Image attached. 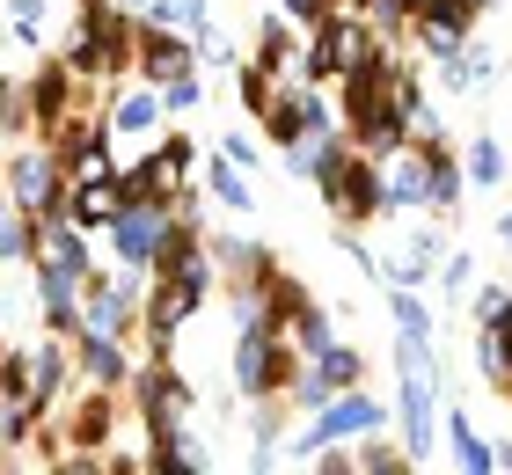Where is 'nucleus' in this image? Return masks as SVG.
Segmentation results:
<instances>
[{"instance_id":"1","label":"nucleus","mask_w":512,"mask_h":475,"mask_svg":"<svg viewBox=\"0 0 512 475\" xmlns=\"http://www.w3.org/2000/svg\"><path fill=\"white\" fill-rule=\"evenodd\" d=\"M0 198H8L30 227H52L66 212V169H59V154L44 147V139L15 147L8 161H0Z\"/></svg>"},{"instance_id":"2","label":"nucleus","mask_w":512,"mask_h":475,"mask_svg":"<svg viewBox=\"0 0 512 475\" xmlns=\"http://www.w3.org/2000/svg\"><path fill=\"white\" fill-rule=\"evenodd\" d=\"M308 183L322 190V205H330V220H337L344 234H359L366 220H381V161L352 154V139H344V147L322 161Z\"/></svg>"},{"instance_id":"3","label":"nucleus","mask_w":512,"mask_h":475,"mask_svg":"<svg viewBox=\"0 0 512 475\" xmlns=\"http://www.w3.org/2000/svg\"><path fill=\"white\" fill-rule=\"evenodd\" d=\"M381 59H388V44L366 30L352 8H337L322 30H308V88L352 81V74H366V66H381Z\"/></svg>"},{"instance_id":"4","label":"nucleus","mask_w":512,"mask_h":475,"mask_svg":"<svg viewBox=\"0 0 512 475\" xmlns=\"http://www.w3.org/2000/svg\"><path fill=\"white\" fill-rule=\"evenodd\" d=\"M388 410H381V402L374 395H330V402H322V410L308 417V424H300V432H286V446H293V454H330V446H359V439H374V432H388Z\"/></svg>"},{"instance_id":"5","label":"nucleus","mask_w":512,"mask_h":475,"mask_svg":"<svg viewBox=\"0 0 512 475\" xmlns=\"http://www.w3.org/2000/svg\"><path fill=\"white\" fill-rule=\"evenodd\" d=\"M132 402H139V439H161V432H191L198 417V395L176 366H139L132 373Z\"/></svg>"},{"instance_id":"6","label":"nucleus","mask_w":512,"mask_h":475,"mask_svg":"<svg viewBox=\"0 0 512 475\" xmlns=\"http://www.w3.org/2000/svg\"><path fill=\"white\" fill-rule=\"evenodd\" d=\"M286 380H293V366L271 351V329L264 322H242L235 329V395L242 402H278V395H286Z\"/></svg>"},{"instance_id":"7","label":"nucleus","mask_w":512,"mask_h":475,"mask_svg":"<svg viewBox=\"0 0 512 475\" xmlns=\"http://www.w3.org/2000/svg\"><path fill=\"white\" fill-rule=\"evenodd\" d=\"M66 432L52 439L59 454H110V439H118V395L103 388H74V402H66Z\"/></svg>"},{"instance_id":"8","label":"nucleus","mask_w":512,"mask_h":475,"mask_svg":"<svg viewBox=\"0 0 512 475\" xmlns=\"http://www.w3.org/2000/svg\"><path fill=\"white\" fill-rule=\"evenodd\" d=\"M256 125L271 132V147H293L300 132L337 125V117H330V95H322V88H308V81H286V88H271V103H264V117H256Z\"/></svg>"},{"instance_id":"9","label":"nucleus","mask_w":512,"mask_h":475,"mask_svg":"<svg viewBox=\"0 0 512 475\" xmlns=\"http://www.w3.org/2000/svg\"><path fill=\"white\" fill-rule=\"evenodd\" d=\"M169 227H176L169 205H125L118 227H110V256H118V271H147L154 278V249H161V234H169Z\"/></svg>"},{"instance_id":"10","label":"nucleus","mask_w":512,"mask_h":475,"mask_svg":"<svg viewBox=\"0 0 512 475\" xmlns=\"http://www.w3.org/2000/svg\"><path fill=\"white\" fill-rule=\"evenodd\" d=\"M132 74H139V88H169L183 74H198V52L176 30H147V22H132Z\"/></svg>"},{"instance_id":"11","label":"nucleus","mask_w":512,"mask_h":475,"mask_svg":"<svg viewBox=\"0 0 512 475\" xmlns=\"http://www.w3.org/2000/svg\"><path fill=\"white\" fill-rule=\"evenodd\" d=\"M432 154L439 147H395L381 161V212H432Z\"/></svg>"},{"instance_id":"12","label":"nucleus","mask_w":512,"mask_h":475,"mask_svg":"<svg viewBox=\"0 0 512 475\" xmlns=\"http://www.w3.org/2000/svg\"><path fill=\"white\" fill-rule=\"evenodd\" d=\"M139 329V300L132 293H118V278L110 271H96L81 285V337H110V344H125Z\"/></svg>"},{"instance_id":"13","label":"nucleus","mask_w":512,"mask_h":475,"mask_svg":"<svg viewBox=\"0 0 512 475\" xmlns=\"http://www.w3.org/2000/svg\"><path fill=\"white\" fill-rule=\"evenodd\" d=\"M410 37H417V52L439 66V59H454V52H469L476 8H461V0H425V15L410 22Z\"/></svg>"},{"instance_id":"14","label":"nucleus","mask_w":512,"mask_h":475,"mask_svg":"<svg viewBox=\"0 0 512 475\" xmlns=\"http://www.w3.org/2000/svg\"><path fill=\"white\" fill-rule=\"evenodd\" d=\"M66 388H74V351H66L59 337H44V344L22 351V395H30L44 417L66 402Z\"/></svg>"},{"instance_id":"15","label":"nucleus","mask_w":512,"mask_h":475,"mask_svg":"<svg viewBox=\"0 0 512 475\" xmlns=\"http://www.w3.org/2000/svg\"><path fill=\"white\" fill-rule=\"evenodd\" d=\"M66 351H74V388L125 395V388H132V373H139V359H132L125 344H110V337H74Z\"/></svg>"},{"instance_id":"16","label":"nucleus","mask_w":512,"mask_h":475,"mask_svg":"<svg viewBox=\"0 0 512 475\" xmlns=\"http://www.w3.org/2000/svg\"><path fill=\"white\" fill-rule=\"evenodd\" d=\"M37 271H52V278H66V285H88V278H96V242L74 234L66 220L37 227Z\"/></svg>"},{"instance_id":"17","label":"nucleus","mask_w":512,"mask_h":475,"mask_svg":"<svg viewBox=\"0 0 512 475\" xmlns=\"http://www.w3.org/2000/svg\"><path fill=\"white\" fill-rule=\"evenodd\" d=\"M439 256H447V249H439L432 234H417V242H403L381 264V285H388V293H425V278H439Z\"/></svg>"},{"instance_id":"18","label":"nucleus","mask_w":512,"mask_h":475,"mask_svg":"<svg viewBox=\"0 0 512 475\" xmlns=\"http://www.w3.org/2000/svg\"><path fill=\"white\" fill-rule=\"evenodd\" d=\"M118 190H88V183H66V212H59V220L66 227H74V234H88V242H96V234H110V227H118Z\"/></svg>"},{"instance_id":"19","label":"nucleus","mask_w":512,"mask_h":475,"mask_svg":"<svg viewBox=\"0 0 512 475\" xmlns=\"http://www.w3.org/2000/svg\"><path fill=\"white\" fill-rule=\"evenodd\" d=\"M161 117H169V110H161V88H125L103 125H110V139H154Z\"/></svg>"},{"instance_id":"20","label":"nucleus","mask_w":512,"mask_h":475,"mask_svg":"<svg viewBox=\"0 0 512 475\" xmlns=\"http://www.w3.org/2000/svg\"><path fill=\"white\" fill-rule=\"evenodd\" d=\"M447 454H454V475H498L491 439L469 424V410H461V402H447Z\"/></svg>"},{"instance_id":"21","label":"nucleus","mask_w":512,"mask_h":475,"mask_svg":"<svg viewBox=\"0 0 512 475\" xmlns=\"http://www.w3.org/2000/svg\"><path fill=\"white\" fill-rule=\"evenodd\" d=\"M198 190H213V198H220L227 212H256V190H249V176L235 169V161H220V154H213V161L198 154Z\"/></svg>"},{"instance_id":"22","label":"nucleus","mask_w":512,"mask_h":475,"mask_svg":"<svg viewBox=\"0 0 512 475\" xmlns=\"http://www.w3.org/2000/svg\"><path fill=\"white\" fill-rule=\"evenodd\" d=\"M491 74H498V59L491 52H454V59H439V81H447V95H483L491 88Z\"/></svg>"},{"instance_id":"23","label":"nucleus","mask_w":512,"mask_h":475,"mask_svg":"<svg viewBox=\"0 0 512 475\" xmlns=\"http://www.w3.org/2000/svg\"><path fill=\"white\" fill-rule=\"evenodd\" d=\"M8 37L22 44V52H44V37H52V0H8Z\"/></svg>"},{"instance_id":"24","label":"nucleus","mask_w":512,"mask_h":475,"mask_svg":"<svg viewBox=\"0 0 512 475\" xmlns=\"http://www.w3.org/2000/svg\"><path fill=\"white\" fill-rule=\"evenodd\" d=\"M461 183H476V190H498L505 183V147H498L491 132L469 139V154H461Z\"/></svg>"},{"instance_id":"25","label":"nucleus","mask_w":512,"mask_h":475,"mask_svg":"<svg viewBox=\"0 0 512 475\" xmlns=\"http://www.w3.org/2000/svg\"><path fill=\"white\" fill-rule=\"evenodd\" d=\"M352 461H359V475H417V461L395 446L388 432H374V439H359L352 446Z\"/></svg>"},{"instance_id":"26","label":"nucleus","mask_w":512,"mask_h":475,"mask_svg":"<svg viewBox=\"0 0 512 475\" xmlns=\"http://www.w3.org/2000/svg\"><path fill=\"white\" fill-rule=\"evenodd\" d=\"M0 264H37V227L0 198Z\"/></svg>"},{"instance_id":"27","label":"nucleus","mask_w":512,"mask_h":475,"mask_svg":"<svg viewBox=\"0 0 512 475\" xmlns=\"http://www.w3.org/2000/svg\"><path fill=\"white\" fill-rule=\"evenodd\" d=\"M315 366H322V380H330V395H359L366 388V359H359L352 344H330Z\"/></svg>"},{"instance_id":"28","label":"nucleus","mask_w":512,"mask_h":475,"mask_svg":"<svg viewBox=\"0 0 512 475\" xmlns=\"http://www.w3.org/2000/svg\"><path fill=\"white\" fill-rule=\"evenodd\" d=\"M461 190H469V183H461V161H454V147H439V154H432V212H447V220H454Z\"/></svg>"},{"instance_id":"29","label":"nucleus","mask_w":512,"mask_h":475,"mask_svg":"<svg viewBox=\"0 0 512 475\" xmlns=\"http://www.w3.org/2000/svg\"><path fill=\"white\" fill-rule=\"evenodd\" d=\"M476 329H498V337H505V329H512V285H476Z\"/></svg>"},{"instance_id":"30","label":"nucleus","mask_w":512,"mask_h":475,"mask_svg":"<svg viewBox=\"0 0 512 475\" xmlns=\"http://www.w3.org/2000/svg\"><path fill=\"white\" fill-rule=\"evenodd\" d=\"M388 315H395V337H432V307H425V293H388Z\"/></svg>"},{"instance_id":"31","label":"nucleus","mask_w":512,"mask_h":475,"mask_svg":"<svg viewBox=\"0 0 512 475\" xmlns=\"http://www.w3.org/2000/svg\"><path fill=\"white\" fill-rule=\"evenodd\" d=\"M330 15H337V0H278V22H293V30H322Z\"/></svg>"},{"instance_id":"32","label":"nucleus","mask_w":512,"mask_h":475,"mask_svg":"<svg viewBox=\"0 0 512 475\" xmlns=\"http://www.w3.org/2000/svg\"><path fill=\"white\" fill-rule=\"evenodd\" d=\"M439 285H447V300L476 285V264H469V249H447V256H439Z\"/></svg>"},{"instance_id":"33","label":"nucleus","mask_w":512,"mask_h":475,"mask_svg":"<svg viewBox=\"0 0 512 475\" xmlns=\"http://www.w3.org/2000/svg\"><path fill=\"white\" fill-rule=\"evenodd\" d=\"M198 103H205V81H198V74H183V81L161 88V110H169V117H176V110H198Z\"/></svg>"},{"instance_id":"34","label":"nucleus","mask_w":512,"mask_h":475,"mask_svg":"<svg viewBox=\"0 0 512 475\" xmlns=\"http://www.w3.org/2000/svg\"><path fill=\"white\" fill-rule=\"evenodd\" d=\"M242 74V103H249V117H264V103H271V81L256 74V66H235Z\"/></svg>"},{"instance_id":"35","label":"nucleus","mask_w":512,"mask_h":475,"mask_svg":"<svg viewBox=\"0 0 512 475\" xmlns=\"http://www.w3.org/2000/svg\"><path fill=\"white\" fill-rule=\"evenodd\" d=\"M315 475H359L352 446H330V454H315Z\"/></svg>"},{"instance_id":"36","label":"nucleus","mask_w":512,"mask_h":475,"mask_svg":"<svg viewBox=\"0 0 512 475\" xmlns=\"http://www.w3.org/2000/svg\"><path fill=\"white\" fill-rule=\"evenodd\" d=\"M15 125H22V103H15V81L0 74V139H8Z\"/></svg>"},{"instance_id":"37","label":"nucleus","mask_w":512,"mask_h":475,"mask_svg":"<svg viewBox=\"0 0 512 475\" xmlns=\"http://www.w3.org/2000/svg\"><path fill=\"white\" fill-rule=\"evenodd\" d=\"M147 475H205V461H147Z\"/></svg>"},{"instance_id":"38","label":"nucleus","mask_w":512,"mask_h":475,"mask_svg":"<svg viewBox=\"0 0 512 475\" xmlns=\"http://www.w3.org/2000/svg\"><path fill=\"white\" fill-rule=\"evenodd\" d=\"M491 461H498V475H512V439H491Z\"/></svg>"},{"instance_id":"39","label":"nucleus","mask_w":512,"mask_h":475,"mask_svg":"<svg viewBox=\"0 0 512 475\" xmlns=\"http://www.w3.org/2000/svg\"><path fill=\"white\" fill-rule=\"evenodd\" d=\"M110 8H118V15H132V22H139V15H147V0H110Z\"/></svg>"},{"instance_id":"40","label":"nucleus","mask_w":512,"mask_h":475,"mask_svg":"<svg viewBox=\"0 0 512 475\" xmlns=\"http://www.w3.org/2000/svg\"><path fill=\"white\" fill-rule=\"evenodd\" d=\"M498 242H512V205L498 212Z\"/></svg>"},{"instance_id":"41","label":"nucleus","mask_w":512,"mask_h":475,"mask_svg":"<svg viewBox=\"0 0 512 475\" xmlns=\"http://www.w3.org/2000/svg\"><path fill=\"white\" fill-rule=\"evenodd\" d=\"M337 8H352V0H337Z\"/></svg>"},{"instance_id":"42","label":"nucleus","mask_w":512,"mask_h":475,"mask_svg":"<svg viewBox=\"0 0 512 475\" xmlns=\"http://www.w3.org/2000/svg\"><path fill=\"white\" fill-rule=\"evenodd\" d=\"M0 454H8V446H0Z\"/></svg>"}]
</instances>
